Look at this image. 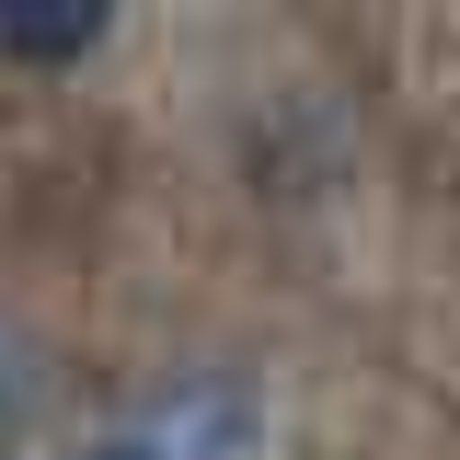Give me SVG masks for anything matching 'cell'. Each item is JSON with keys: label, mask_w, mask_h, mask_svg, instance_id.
I'll return each mask as SVG.
<instances>
[{"label": "cell", "mask_w": 460, "mask_h": 460, "mask_svg": "<svg viewBox=\"0 0 460 460\" xmlns=\"http://www.w3.org/2000/svg\"><path fill=\"white\" fill-rule=\"evenodd\" d=\"M115 0H0V58L12 69H81L104 47Z\"/></svg>", "instance_id": "obj_2"}, {"label": "cell", "mask_w": 460, "mask_h": 460, "mask_svg": "<svg viewBox=\"0 0 460 460\" xmlns=\"http://www.w3.org/2000/svg\"><path fill=\"white\" fill-rule=\"evenodd\" d=\"M253 438H265V402L242 380H172L138 414H115L81 460H253Z\"/></svg>", "instance_id": "obj_1"}]
</instances>
